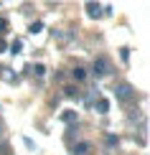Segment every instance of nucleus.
<instances>
[{"mask_svg":"<svg viewBox=\"0 0 150 155\" xmlns=\"http://www.w3.org/2000/svg\"><path fill=\"white\" fill-rule=\"evenodd\" d=\"M92 74H94V76H107V74H109V61L104 59V56H99V59H94Z\"/></svg>","mask_w":150,"mask_h":155,"instance_id":"obj_1","label":"nucleus"},{"mask_svg":"<svg viewBox=\"0 0 150 155\" xmlns=\"http://www.w3.org/2000/svg\"><path fill=\"white\" fill-rule=\"evenodd\" d=\"M117 99H122V102H127V99H132L135 97V87L132 84H117Z\"/></svg>","mask_w":150,"mask_h":155,"instance_id":"obj_2","label":"nucleus"},{"mask_svg":"<svg viewBox=\"0 0 150 155\" xmlns=\"http://www.w3.org/2000/svg\"><path fill=\"white\" fill-rule=\"evenodd\" d=\"M87 15L89 18H99L102 15V5L99 3H87Z\"/></svg>","mask_w":150,"mask_h":155,"instance_id":"obj_3","label":"nucleus"},{"mask_svg":"<svg viewBox=\"0 0 150 155\" xmlns=\"http://www.w3.org/2000/svg\"><path fill=\"white\" fill-rule=\"evenodd\" d=\"M89 147H92L89 143H76L74 147H71V153H74V155H87V153H89Z\"/></svg>","mask_w":150,"mask_h":155,"instance_id":"obj_4","label":"nucleus"},{"mask_svg":"<svg viewBox=\"0 0 150 155\" xmlns=\"http://www.w3.org/2000/svg\"><path fill=\"white\" fill-rule=\"evenodd\" d=\"M71 76H74L76 81H84V79H87V69H84V66H74V69H71Z\"/></svg>","mask_w":150,"mask_h":155,"instance_id":"obj_5","label":"nucleus"},{"mask_svg":"<svg viewBox=\"0 0 150 155\" xmlns=\"http://www.w3.org/2000/svg\"><path fill=\"white\" fill-rule=\"evenodd\" d=\"M61 120L66 122V125H74V122H76V112H74V109H66V112L61 114Z\"/></svg>","mask_w":150,"mask_h":155,"instance_id":"obj_6","label":"nucleus"},{"mask_svg":"<svg viewBox=\"0 0 150 155\" xmlns=\"http://www.w3.org/2000/svg\"><path fill=\"white\" fill-rule=\"evenodd\" d=\"M97 112H99V114H107V112H109V99H99V102H97Z\"/></svg>","mask_w":150,"mask_h":155,"instance_id":"obj_7","label":"nucleus"},{"mask_svg":"<svg viewBox=\"0 0 150 155\" xmlns=\"http://www.w3.org/2000/svg\"><path fill=\"white\" fill-rule=\"evenodd\" d=\"M28 31H31V33H33V36H36V33H41V31H43V23H41V21L31 23V28H28Z\"/></svg>","mask_w":150,"mask_h":155,"instance_id":"obj_8","label":"nucleus"},{"mask_svg":"<svg viewBox=\"0 0 150 155\" xmlns=\"http://www.w3.org/2000/svg\"><path fill=\"white\" fill-rule=\"evenodd\" d=\"M64 94L74 99V97H79V89H76V87H66V89H64Z\"/></svg>","mask_w":150,"mask_h":155,"instance_id":"obj_9","label":"nucleus"},{"mask_svg":"<svg viewBox=\"0 0 150 155\" xmlns=\"http://www.w3.org/2000/svg\"><path fill=\"white\" fill-rule=\"evenodd\" d=\"M33 74H36V76H43V74H46V66H43V64H36V66H33Z\"/></svg>","mask_w":150,"mask_h":155,"instance_id":"obj_10","label":"nucleus"},{"mask_svg":"<svg viewBox=\"0 0 150 155\" xmlns=\"http://www.w3.org/2000/svg\"><path fill=\"white\" fill-rule=\"evenodd\" d=\"M21 48H23L21 41H13V43H10V51H13V54H21Z\"/></svg>","mask_w":150,"mask_h":155,"instance_id":"obj_11","label":"nucleus"},{"mask_svg":"<svg viewBox=\"0 0 150 155\" xmlns=\"http://www.w3.org/2000/svg\"><path fill=\"white\" fill-rule=\"evenodd\" d=\"M3 33H8V21L0 18V36H3Z\"/></svg>","mask_w":150,"mask_h":155,"instance_id":"obj_12","label":"nucleus"},{"mask_svg":"<svg viewBox=\"0 0 150 155\" xmlns=\"http://www.w3.org/2000/svg\"><path fill=\"white\" fill-rule=\"evenodd\" d=\"M5 48H8V43H5V41H3V38H0V54H3V51H5Z\"/></svg>","mask_w":150,"mask_h":155,"instance_id":"obj_13","label":"nucleus"}]
</instances>
